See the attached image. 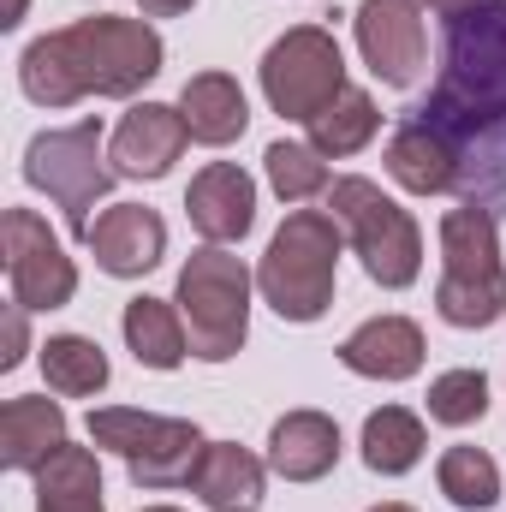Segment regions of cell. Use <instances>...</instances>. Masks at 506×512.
Segmentation results:
<instances>
[{"label":"cell","mask_w":506,"mask_h":512,"mask_svg":"<svg viewBox=\"0 0 506 512\" xmlns=\"http://www.w3.org/2000/svg\"><path fill=\"white\" fill-rule=\"evenodd\" d=\"M72 501H102V465L90 447H60L36 471V507H72Z\"/></svg>","instance_id":"484cf974"},{"label":"cell","mask_w":506,"mask_h":512,"mask_svg":"<svg viewBox=\"0 0 506 512\" xmlns=\"http://www.w3.org/2000/svg\"><path fill=\"white\" fill-rule=\"evenodd\" d=\"M358 48L381 84L411 90L429 72V36L417 18V0H364L358 6Z\"/></svg>","instance_id":"8fae6325"},{"label":"cell","mask_w":506,"mask_h":512,"mask_svg":"<svg viewBox=\"0 0 506 512\" xmlns=\"http://www.w3.org/2000/svg\"><path fill=\"white\" fill-rule=\"evenodd\" d=\"M340 90H346V54H340L334 30H322V24H298L262 54V96L280 120L310 126Z\"/></svg>","instance_id":"9c48e42d"},{"label":"cell","mask_w":506,"mask_h":512,"mask_svg":"<svg viewBox=\"0 0 506 512\" xmlns=\"http://www.w3.org/2000/svg\"><path fill=\"white\" fill-rule=\"evenodd\" d=\"M36 512H102V501H72V507H36Z\"/></svg>","instance_id":"1f68e13d"},{"label":"cell","mask_w":506,"mask_h":512,"mask_svg":"<svg viewBox=\"0 0 506 512\" xmlns=\"http://www.w3.org/2000/svg\"><path fill=\"white\" fill-rule=\"evenodd\" d=\"M262 161H268V185L286 203H304V197L328 191V155H316L310 143H268Z\"/></svg>","instance_id":"4316f807"},{"label":"cell","mask_w":506,"mask_h":512,"mask_svg":"<svg viewBox=\"0 0 506 512\" xmlns=\"http://www.w3.org/2000/svg\"><path fill=\"white\" fill-rule=\"evenodd\" d=\"M381 131V114H376V102L364 96V90H340L316 120H310V149L316 155H358L370 137Z\"/></svg>","instance_id":"cb8c5ba5"},{"label":"cell","mask_w":506,"mask_h":512,"mask_svg":"<svg viewBox=\"0 0 506 512\" xmlns=\"http://www.w3.org/2000/svg\"><path fill=\"white\" fill-rule=\"evenodd\" d=\"M417 6H429L435 18H447V24H453V18H465V12H477V6H489V0H417Z\"/></svg>","instance_id":"f546056e"},{"label":"cell","mask_w":506,"mask_h":512,"mask_svg":"<svg viewBox=\"0 0 506 512\" xmlns=\"http://www.w3.org/2000/svg\"><path fill=\"white\" fill-rule=\"evenodd\" d=\"M387 173L417 197H441V191H459V149L423 120H405L387 137Z\"/></svg>","instance_id":"e0dca14e"},{"label":"cell","mask_w":506,"mask_h":512,"mask_svg":"<svg viewBox=\"0 0 506 512\" xmlns=\"http://www.w3.org/2000/svg\"><path fill=\"white\" fill-rule=\"evenodd\" d=\"M155 72H161V36L143 18L120 12L48 30L18 60V84L36 108H72L84 96H137Z\"/></svg>","instance_id":"7a4b0ae2"},{"label":"cell","mask_w":506,"mask_h":512,"mask_svg":"<svg viewBox=\"0 0 506 512\" xmlns=\"http://www.w3.org/2000/svg\"><path fill=\"white\" fill-rule=\"evenodd\" d=\"M90 256H96V268L102 274H114V280H137V274H149L161 251H167V227H161V215L155 209H143V203H114V209H102L96 221H90Z\"/></svg>","instance_id":"4fadbf2b"},{"label":"cell","mask_w":506,"mask_h":512,"mask_svg":"<svg viewBox=\"0 0 506 512\" xmlns=\"http://www.w3.org/2000/svg\"><path fill=\"white\" fill-rule=\"evenodd\" d=\"M18 18H24V0H6V18L0 24H18Z\"/></svg>","instance_id":"d6a6232c"},{"label":"cell","mask_w":506,"mask_h":512,"mask_svg":"<svg viewBox=\"0 0 506 512\" xmlns=\"http://www.w3.org/2000/svg\"><path fill=\"white\" fill-rule=\"evenodd\" d=\"M328 215L340 221L352 251L364 256V274L376 286L399 292V286H411L423 274V233H417V221L393 197H381V185H370V179H334L328 185Z\"/></svg>","instance_id":"8992f818"},{"label":"cell","mask_w":506,"mask_h":512,"mask_svg":"<svg viewBox=\"0 0 506 512\" xmlns=\"http://www.w3.org/2000/svg\"><path fill=\"white\" fill-rule=\"evenodd\" d=\"M185 215L209 245H239L256 227V185L239 161H209L191 191H185Z\"/></svg>","instance_id":"7c38bea8"},{"label":"cell","mask_w":506,"mask_h":512,"mask_svg":"<svg viewBox=\"0 0 506 512\" xmlns=\"http://www.w3.org/2000/svg\"><path fill=\"white\" fill-rule=\"evenodd\" d=\"M191 489L215 512H256L262 507V459H251L239 441H209Z\"/></svg>","instance_id":"ffe728a7"},{"label":"cell","mask_w":506,"mask_h":512,"mask_svg":"<svg viewBox=\"0 0 506 512\" xmlns=\"http://www.w3.org/2000/svg\"><path fill=\"white\" fill-rule=\"evenodd\" d=\"M483 411H489V382H483V370H447V376L429 382V417H435V423L465 429V423H477Z\"/></svg>","instance_id":"83f0119b"},{"label":"cell","mask_w":506,"mask_h":512,"mask_svg":"<svg viewBox=\"0 0 506 512\" xmlns=\"http://www.w3.org/2000/svg\"><path fill=\"white\" fill-rule=\"evenodd\" d=\"M411 120L459 149L465 203L506 197V0H489L447 24L441 78Z\"/></svg>","instance_id":"6da1fadb"},{"label":"cell","mask_w":506,"mask_h":512,"mask_svg":"<svg viewBox=\"0 0 506 512\" xmlns=\"http://www.w3.org/2000/svg\"><path fill=\"white\" fill-rule=\"evenodd\" d=\"M143 512H179V507H143Z\"/></svg>","instance_id":"e575fe53"},{"label":"cell","mask_w":506,"mask_h":512,"mask_svg":"<svg viewBox=\"0 0 506 512\" xmlns=\"http://www.w3.org/2000/svg\"><path fill=\"white\" fill-rule=\"evenodd\" d=\"M126 346L143 370H179L185 364V316L167 298H131L126 304Z\"/></svg>","instance_id":"44dd1931"},{"label":"cell","mask_w":506,"mask_h":512,"mask_svg":"<svg viewBox=\"0 0 506 512\" xmlns=\"http://www.w3.org/2000/svg\"><path fill=\"white\" fill-rule=\"evenodd\" d=\"M90 441L126 459L137 489H179V483H191L197 459L209 447L191 417H155V411H126V405L90 411Z\"/></svg>","instance_id":"52a82bcc"},{"label":"cell","mask_w":506,"mask_h":512,"mask_svg":"<svg viewBox=\"0 0 506 512\" xmlns=\"http://www.w3.org/2000/svg\"><path fill=\"white\" fill-rule=\"evenodd\" d=\"M340 459V423L328 411H286L268 435V471L286 483H316Z\"/></svg>","instance_id":"2e32d148"},{"label":"cell","mask_w":506,"mask_h":512,"mask_svg":"<svg viewBox=\"0 0 506 512\" xmlns=\"http://www.w3.org/2000/svg\"><path fill=\"white\" fill-rule=\"evenodd\" d=\"M435 483H441V495L453 507L465 512H483L501 501V471H495V459L483 447H447L441 465H435Z\"/></svg>","instance_id":"d4e9b609"},{"label":"cell","mask_w":506,"mask_h":512,"mask_svg":"<svg viewBox=\"0 0 506 512\" xmlns=\"http://www.w3.org/2000/svg\"><path fill=\"white\" fill-rule=\"evenodd\" d=\"M179 114H185L191 143H209V149L245 137V126H251L245 90H239V78H227V72H197V78H185V90H179Z\"/></svg>","instance_id":"d6986e66"},{"label":"cell","mask_w":506,"mask_h":512,"mask_svg":"<svg viewBox=\"0 0 506 512\" xmlns=\"http://www.w3.org/2000/svg\"><path fill=\"white\" fill-rule=\"evenodd\" d=\"M340 364L370 382H405L423 370V328L405 316H370L340 340Z\"/></svg>","instance_id":"9a60e30c"},{"label":"cell","mask_w":506,"mask_h":512,"mask_svg":"<svg viewBox=\"0 0 506 512\" xmlns=\"http://www.w3.org/2000/svg\"><path fill=\"white\" fill-rule=\"evenodd\" d=\"M0 256H6L12 304H24V310H60V304H72L78 268H72L66 245L48 233L42 215L6 209V215H0Z\"/></svg>","instance_id":"30bf717a"},{"label":"cell","mask_w":506,"mask_h":512,"mask_svg":"<svg viewBox=\"0 0 506 512\" xmlns=\"http://www.w3.org/2000/svg\"><path fill=\"white\" fill-rule=\"evenodd\" d=\"M24 179H30L36 191H48V197L66 209V227H72L78 239H90V209H96V197H108V185L120 179V173L102 161V120H78V126L30 137V149H24Z\"/></svg>","instance_id":"ba28073f"},{"label":"cell","mask_w":506,"mask_h":512,"mask_svg":"<svg viewBox=\"0 0 506 512\" xmlns=\"http://www.w3.org/2000/svg\"><path fill=\"white\" fill-rule=\"evenodd\" d=\"M137 6H143L149 18H179V12H191L197 0H137Z\"/></svg>","instance_id":"4dcf8cb0"},{"label":"cell","mask_w":506,"mask_h":512,"mask_svg":"<svg viewBox=\"0 0 506 512\" xmlns=\"http://www.w3.org/2000/svg\"><path fill=\"white\" fill-rule=\"evenodd\" d=\"M423 447H429V435H423V423H417L405 405L370 411V423H364V465H370L376 477H405V471L423 459Z\"/></svg>","instance_id":"7402d4cb"},{"label":"cell","mask_w":506,"mask_h":512,"mask_svg":"<svg viewBox=\"0 0 506 512\" xmlns=\"http://www.w3.org/2000/svg\"><path fill=\"white\" fill-rule=\"evenodd\" d=\"M66 447V411L54 399H6L0 405V465L42 471Z\"/></svg>","instance_id":"ac0fdd59"},{"label":"cell","mask_w":506,"mask_h":512,"mask_svg":"<svg viewBox=\"0 0 506 512\" xmlns=\"http://www.w3.org/2000/svg\"><path fill=\"white\" fill-rule=\"evenodd\" d=\"M185 143H191V131H185V114L179 108L143 102L114 131V173L120 179H161L185 155Z\"/></svg>","instance_id":"5bb4252c"},{"label":"cell","mask_w":506,"mask_h":512,"mask_svg":"<svg viewBox=\"0 0 506 512\" xmlns=\"http://www.w3.org/2000/svg\"><path fill=\"white\" fill-rule=\"evenodd\" d=\"M435 310L453 328H489L506 310V268H501V233L483 203H459L441 215V286Z\"/></svg>","instance_id":"277c9868"},{"label":"cell","mask_w":506,"mask_h":512,"mask_svg":"<svg viewBox=\"0 0 506 512\" xmlns=\"http://www.w3.org/2000/svg\"><path fill=\"white\" fill-rule=\"evenodd\" d=\"M173 304L185 316L191 358L227 364L251 334V268H245V256H233L227 245L191 251V262L179 268V298Z\"/></svg>","instance_id":"5b68a950"},{"label":"cell","mask_w":506,"mask_h":512,"mask_svg":"<svg viewBox=\"0 0 506 512\" xmlns=\"http://www.w3.org/2000/svg\"><path fill=\"white\" fill-rule=\"evenodd\" d=\"M42 376L48 387L60 393V399H84V393H102L108 387V352L96 346V340H84V334H54L48 346H42Z\"/></svg>","instance_id":"603a6c76"},{"label":"cell","mask_w":506,"mask_h":512,"mask_svg":"<svg viewBox=\"0 0 506 512\" xmlns=\"http://www.w3.org/2000/svg\"><path fill=\"white\" fill-rule=\"evenodd\" d=\"M24 358V304L6 310V352H0V370H12Z\"/></svg>","instance_id":"f1b7e54d"},{"label":"cell","mask_w":506,"mask_h":512,"mask_svg":"<svg viewBox=\"0 0 506 512\" xmlns=\"http://www.w3.org/2000/svg\"><path fill=\"white\" fill-rule=\"evenodd\" d=\"M370 512H411L405 501H381V507H370Z\"/></svg>","instance_id":"836d02e7"},{"label":"cell","mask_w":506,"mask_h":512,"mask_svg":"<svg viewBox=\"0 0 506 512\" xmlns=\"http://www.w3.org/2000/svg\"><path fill=\"white\" fill-rule=\"evenodd\" d=\"M340 221L328 209H292L286 227L268 239V256L256 268L262 298L286 322H316L334 304V274H340Z\"/></svg>","instance_id":"3957f363"}]
</instances>
